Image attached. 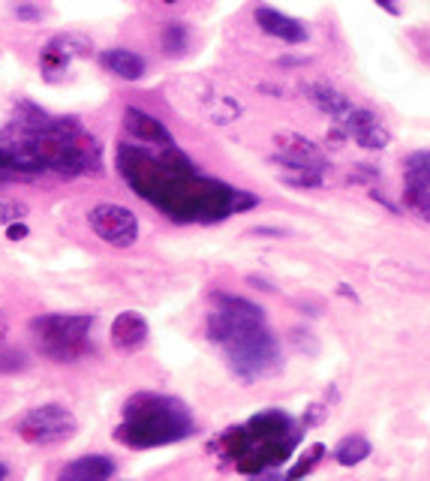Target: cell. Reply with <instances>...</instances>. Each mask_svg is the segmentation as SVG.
Here are the masks:
<instances>
[{
    "label": "cell",
    "instance_id": "21",
    "mask_svg": "<svg viewBox=\"0 0 430 481\" xmlns=\"http://www.w3.org/2000/svg\"><path fill=\"white\" fill-rule=\"evenodd\" d=\"M403 202L418 217L430 220V187H403Z\"/></svg>",
    "mask_w": 430,
    "mask_h": 481
},
{
    "label": "cell",
    "instance_id": "1",
    "mask_svg": "<svg viewBox=\"0 0 430 481\" xmlns=\"http://www.w3.org/2000/svg\"><path fill=\"white\" fill-rule=\"evenodd\" d=\"M117 172L136 196L175 223H220L229 214H244L256 205V196L244 189L199 175L189 157L175 145L157 150L138 142L117 145Z\"/></svg>",
    "mask_w": 430,
    "mask_h": 481
},
{
    "label": "cell",
    "instance_id": "17",
    "mask_svg": "<svg viewBox=\"0 0 430 481\" xmlns=\"http://www.w3.org/2000/svg\"><path fill=\"white\" fill-rule=\"evenodd\" d=\"M403 187H430V150H415L406 157Z\"/></svg>",
    "mask_w": 430,
    "mask_h": 481
},
{
    "label": "cell",
    "instance_id": "10",
    "mask_svg": "<svg viewBox=\"0 0 430 481\" xmlns=\"http://www.w3.org/2000/svg\"><path fill=\"white\" fill-rule=\"evenodd\" d=\"M78 55H87V43L82 36H55L52 43L39 52V73H43L48 82H57Z\"/></svg>",
    "mask_w": 430,
    "mask_h": 481
},
{
    "label": "cell",
    "instance_id": "15",
    "mask_svg": "<svg viewBox=\"0 0 430 481\" xmlns=\"http://www.w3.org/2000/svg\"><path fill=\"white\" fill-rule=\"evenodd\" d=\"M99 66H103L106 73L124 78V82H138V78H145V73H148L145 57L129 52V48H106V52L99 55Z\"/></svg>",
    "mask_w": 430,
    "mask_h": 481
},
{
    "label": "cell",
    "instance_id": "30",
    "mask_svg": "<svg viewBox=\"0 0 430 481\" xmlns=\"http://www.w3.org/2000/svg\"><path fill=\"white\" fill-rule=\"evenodd\" d=\"M6 475H9V469H6L3 464H0V481H6Z\"/></svg>",
    "mask_w": 430,
    "mask_h": 481
},
{
    "label": "cell",
    "instance_id": "25",
    "mask_svg": "<svg viewBox=\"0 0 430 481\" xmlns=\"http://www.w3.org/2000/svg\"><path fill=\"white\" fill-rule=\"evenodd\" d=\"M39 9L36 6H31V3H18L15 6V18H22V22H39Z\"/></svg>",
    "mask_w": 430,
    "mask_h": 481
},
{
    "label": "cell",
    "instance_id": "31",
    "mask_svg": "<svg viewBox=\"0 0 430 481\" xmlns=\"http://www.w3.org/2000/svg\"><path fill=\"white\" fill-rule=\"evenodd\" d=\"M166 3H175V0H166Z\"/></svg>",
    "mask_w": 430,
    "mask_h": 481
},
{
    "label": "cell",
    "instance_id": "28",
    "mask_svg": "<svg viewBox=\"0 0 430 481\" xmlns=\"http://www.w3.org/2000/svg\"><path fill=\"white\" fill-rule=\"evenodd\" d=\"M250 286H259V289H265V292H274V286L265 283V280H259V277H250Z\"/></svg>",
    "mask_w": 430,
    "mask_h": 481
},
{
    "label": "cell",
    "instance_id": "16",
    "mask_svg": "<svg viewBox=\"0 0 430 481\" xmlns=\"http://www.w3.org/2000/svg\"><path fill=\"white\" fill-rule=\"evenodd\" d=\"M307 96L313 99V103L322 108L325 115H331L334 120H340V117L349 112V108H352V103H349V99L340 94L337 87H331V85H310L307 87Z\"/></svg>",
    "mask_w": 430,
    "mask_h": 481
},
{
    "label": "cell",
    "instance_id": "27",
    "mask_svg": "<svg viewBox=\"0 0 430 481\" xmlns=\"http://www.w3.org/2000/svg\"><path fill=\"white\" fill-rule=\"evenodd\" d=\"M322 418H325V406H319V403H316V406H310V412L304 415V424H307V427H313V424H319Z\"/></svg>",
    "mask_w": 430,
    "mask_h": 481
},
{
    "label": "cell",
    "instance_id": "18",
    "mask_svg": "<svg viewBox=\"0 0 430 481\" xmlns=\"http://www.w3.org/2000/svg\"><path fill=\"white\" fill-rule=\"evenodd\" d=\"M367 457H370V443L364 436H358V433L346 436L343 443L334 448V460L340 466H355V464H361V460H367Z\"/></svg>",
    "mask_w": 430,
    "mask_h": 481
},
{
    "label": "cell",
    "instance_id": "19",
    "mask_svg": "<svg viewBox=\"0 0 430 481\" xmlns=\"http://www.w3.org/2000/svg\"><path fill=\"white\" fill-rule=\"evenodd\" d=\"M187 45H189V34L181 22H169L163 27V34H159V48H163V55L169 57H181L187 55Z\"/></svg>",
    "mask_w": 430,
    "mask_h": 481
},
{
    "label": "cell",
    "instance_id": "6",
    "mask_svg": "<svg viewBox=\"0 0 430 481\" xmlns=\"http://www.w3.org/2000/svg\"><path fill=\"white\" fill-rule=\"evenodd\" d=\"M76 415L61 403H45L18 418V433L31 445H57L76 433Z\"/></svg>",
    "mask_w": 430,
    "mask_h": 481
},
{
    "label": "cell",
    "instance_id": "9",
    "mask_svg": "<svg viewBox=\"0 0 430 481\" xmlns=\"http://www.w3.org/2000/svg\"><path fill=\"white\" fill-rule=\"evenodd\" d=\"M337 127H343L346 136L355 138V145H361L364 150H382L388 142H392V136H388V129L379 124V117L370 112V108H358L352 106L349 112L337 120Z\"/></svg>",
    "mask_w": 430,
    "mask_h": 481
},
{
    "label": "cell",
    "instance_id": "7",
    "mask_svg": "<svg viewBox=\"0 0 430 481\" xmlns=\"http://www.w3.org/2000/svg\"><path fill=\"white\" fill-rule=\"evenodd\" d=\"M87 223H91V232L99 240H106L108 247L127 250L138 240V220L124 205H115V202L94 205L91 214H87Z\"/></svg>",
    "mask_w": 430,
    "mask_h": 481
},
{
    "label": "cell",
    "instance_id": "11",
    "mask_svg": "<svg viewBox=\"0 0 430 481\" xmlns=\"http://www.w3.org/2000/svg\"><path fill=\"white\" fill-rule=\"evenodd\" d=\"M124 129L127 136H133L138 145H148V148H172V133L163 120H157L154 115H148L145 108H136V106H127L124 112Z\"/></svg>",
    "mask_w": 430,
    "mask_h": 481
},
{
    "label": "cell",
    "instance_id": "2",
    "mask_svg": "<svg viewBox=\"0 0 430 481\" xmlns=\"http://www.w3.org/2000/svg\"><path fill=\"white\" fill-rule=\"evenodd\" d=\"M298 443H301V430L295 418L286 415L283 409H265L247 424L223 430L211 448L241 475H262L283 466Z\"/></svg>",
    "mask_w": 430,
    "mask_h": 481
},
{
    "label": "cell",
    "instance_id": "4",
    "mask_svg": "<svg viewBox=\"0 0 430 481\" xmlns=\"http://www.w3.org/2000/svg\"><path fill=\"white\" fill-rule=\"evenodd\" d=\"M208 337L226 349L229 364L241 382H253V379L274 373L280 364L277 340L265 328V319L232 316L226 310H214L208 316Z\"/></svg>",
    "mask_w": 430,
    "mask_h": 481
},
{
    "label": "cell",
    "instance_id": "20",
    "mask_svg": "<svg viewBox=\"0 0 430 481\" xmlns=\"http://www.w3.org/2000/svg\"><path fill=\"white\" fill-rule=\"evenodd\" d=\"M322 457H325V445H322V443H313V445H310V448L304 451L301 457L295 460L292 466H289V473L283 475V481H301L304 475H310V473H313V469H316V464H319V460H322Z\"/></svg>",
    "mask_w": 430,
    "mask_h": 481
},
{
    "label": "cell",
    "instance_id": "3",
    "mask_svg": "<svg viewBox=\"0 0 430 481\" xmlns=\"http://www.w3.org/2000/svg\"><path fill=\"white\" fill-rule=\"evenodd\" d=\"M193 415L175 397L142 391L124 403V421L115 427V439L127 448H159L193 436Z\"/></svg>",
    "mask_w": 430,
    "mask_h": 481
},
{
    "label": "cell",
    "instance_id": "8",
    "mask_svg": "<svg viewBox=\"0 0 430 481\" xmlns=\"http://www.w3.org/2000/svg\"><path fill=\"white\" fill-rule=\"evenodd\" d=\"M277 148L280 154L274 157V163H280L286 172H325L328 168V159L322 150L298 133L277 136Z\"/></svg>",
    "mask_w": 430,
    "mask_h": 481
},
{
    "label": "cell",
    "instance_id": "14",
    "mask_svg": "<svg viewBox=\"0 0 430 481\" xmlns=\"http://www.w3.org/2000/svg\"><path fill=\"white\" fill-rule=\"evenodd\" d=\"M148 340V319L136 310H124V313L115 316L112 322V343L121 349V352H136L142 349Z\"/></svg>",
    "mask_w": 430,
    "mask_h": 481
},
{
    "label": "cell",
    "instance_id": "12",
    "mask_svg": "<svg viewBox=\"0 0 430 481\" xmlns=\"http://www.w3.org/2000/svg\"><path fill=\"white\" fill-rule=\"evenodd\" d=\"M256 24L265 30L268 36L280 39L286 45H301L310 39V30L292 15H283L274 6H256Z\"/></svg>",
    "mask_w": 430,
    "mask_h": 481
},
{
    "label": "cell",
    "instance_id": "24",
    "mask_svg": "<svg viewBox=\"0 0 430 481\" xmlns=\"http://www.w3.org/2000/svg\"><path fill=\"white\" fill-rule=\"evenodd\" d=\"M286 180L292 187H310V189H316V187H322V172H289Z\"/></svg>",
    "mask_w": 430,
    "mask_h": 481
},
{
    "label": "cell",
    "instance_id": "23",
    "mask_svg": "<svg viewBox=\"0 0 430 481\" xmlns=\"http://www.w3.org/2000/svg\"><path fill=\"white\" fill-rule=\"evenodd\" d=\"M27 214V208L22 202H9V199H0V226H9L15 220H22Z\"/></svg>",
    "mask_w": 430,
    "mask_h": 481
},
{
    "label": "cell",
    "instance_id": "22",
    "mask_svg": "<svg viewBox=\"0 0 430 481\" xmlns=\"http://www.w3.org/2000/svg\"><path fill=\"white\" fill-rule=\"evenodd\" d=\"M27 358L18 352V349H0V370L3 373H15V370H24Z\"/></svg>",
    "mask_w": 430,
    "mask_h": 481
},
{
    "label": "cell",
    "instance_id": "5",
    "mask_svg": "<svg viewBox=\"0 0 430 481\" xmlns=\"http://www.w3.org/2000/svg\"><path fill=\"white\" fill-rule=\"evenodd\" d=\"M91 328L94 316L85 313H45L31 322L36 349L52 361H76L91 352Z\"/></svg>",
    "mask_w": 430,
    "mask_h": 481
},
{
    "label": "cell",
    "instance_id": "29",
    "mask_svg": "<svg viewBox=\"0 0 430 481\" xmlns=\"http://www.w3.org/2000/svg\"><path fill=\"white\" fill-rule=\"evenodd\" d=\"M376 3L382 6V9H388L392 15H397V3H394V0H376Z\"/></svg>",
    "mask_w": 430,
    "mask_h": 481
},
{
    "label": "cell",
    "instance_id": "13",
    "mask_svg": "<svg viewBox=\"0 0 430 481\" xmlns=\"http://www.w3.org/2000/svg\"><path fill=\"white\" fill-rule=\"evenodd\" d=\"M115 460L108 454H82L57 473V481H112Z\"/></svg>",
    "mask_w": 430,
    "mask_h": 481
},
{
    "label": "cell",
    "instance_id": "26",
    "mask_svg": "<svg viewBox=\"0 0 430 481\" xmlns=\"http://www.w3.org/2000/svg\"><path fill=\"white\" fill-rule=\"evenodd\" d=\"M27 235H31V229H27L24 223H18V220L6 226V238H9V240H24Z\"/></svg>",
    "mask_w": 430,
    "mask_h": 481
}]
</instances>
